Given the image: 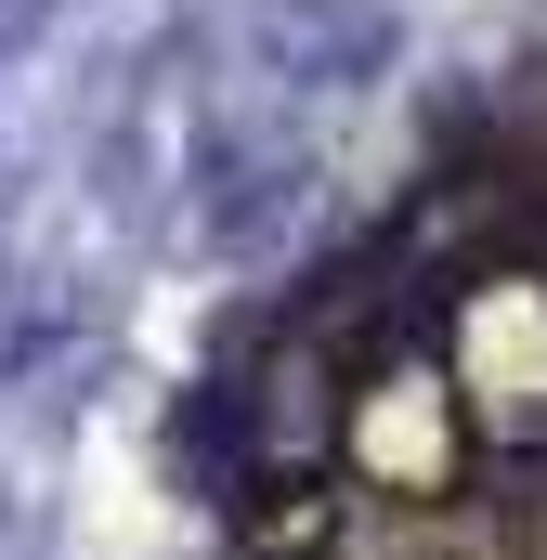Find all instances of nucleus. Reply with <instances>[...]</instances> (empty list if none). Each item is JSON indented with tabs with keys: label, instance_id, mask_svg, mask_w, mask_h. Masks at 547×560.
Wrapping results in <instances>:
<instances>
[{
	"label": "nucleus",
	"instance_id": "1",
	"mask_svg": "<svg viewBox=\"0 0 547 560\" xmlns=\"http://www.w3.org/2000/svg\"><path fill=\"white\" fill-rule=\"evenodd\" d=\"M392 0H261V66L300 92H365L392 66Z\"/></svg>",
	"mask_w": 547,
	"mask_h": 560
}]
</instances>
